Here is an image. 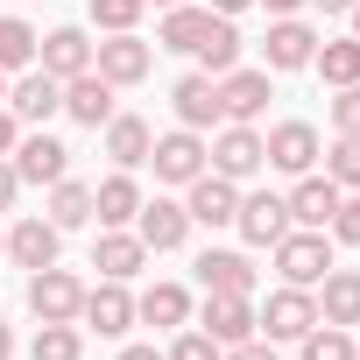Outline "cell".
I'll return each mask as SVG.
<instances>
[{
    "label": "cell",
    "instance_id": "1",
    "mask_svg": "<svg viewBox=\"0 0 360 360\" xmlns=\"http://www.w3.org/2000/svg\"><path fill=\"white\" fill-rule=\"evenodd\" d=\"M325 269H332V233H325V226H290V233L276 240V276H283V283L318 290Z\"/></svg>",
    "mask_w": 360,
    "mask_h": 360
},
{
    "label": "cell",
    "instance_id": "2",
    "mask_svg": "<svg viewBox=\"0 0 360 360\" xmlns=\"http://www.w3.org/2000/svg\"><path fill=\"white\" fill-rule=\"evenodd\" d=\"M205 169H219V176H233V184H248L255 169H269L262 134H255L248 120H219V134L205 141Z\"/></svg>",
    "mask_w": 360,
    "mask_h": 360
},
{
    "label": "cell",
    "instance_id": "3",
    "mask_svg": "<svg viewBox=\"0 0 360 360\" xmlns=\"http://www.w3.org/2000/svg\"><path fill=\"white\" fill-rule=\"evenodd\" d=\"M29 311H36V325H78V311H85V283L71 276V269H36L29 276Z\"/></svg>",
    "mask_w": 360,
    "mask_h": 360
},
{
    "label": "cell",
    "instance_id": "4",
    "mask_svg": "<svg viewBox=\"0 0 360 360\" xmlns=\"http://www.w3.org/2000/svg\"><path fill=\"white\" fill-rule=\"evenodd\" d=\"M311 325H318V297H311V290H297V283H283V290H276V297L255 311V332H262L269 346H283V339H304Z\"/></svg>",
    "mask_w": 360,
    "mask_h": 360
},
{
    "label": "cell",
    "instance_id": "5",
    "mask_svg": "<svg viewBox=\"0 0 360 360\" xmlns=\"http://www.w3.org/2000/svg\"><path fill=\"white\" fill-rule=\"evenodd\" d=\"M262 155H269V169L304 176V169H318L325 141H318V127H311V120H276V127L262 134Z\"/></svg>",
    "mask_w": 360,
    "mask_h": 360
},
{
    "label": "cell",
    "instance_id": "6",
    "mask_svg": "<svg viewBox=\"0 0 360 360\" xmlns=\"http://www.w3.org/2000/svg\"><path fill=\"white\" fill-rule=\"evenodd\" d=\"M318 43H325V36H318L304 15H276L269 36H262V57H269L262 71H304V64L318 57Z\"/></svg>",
    "mask_w": 360,
    "mask_h": 360
},
{
    "label": "cell",
    "instance_id": "7",
    "mask_svg": "<svg viewBox=\"0 0 360 360\" xmlns=\"http://www.w3.org/2000/svg\"><path fill=\"white\" fill-rule=\"evenodd\" d=\"M148 162H155V184H191V176H205V134L169 127V134H155Z\"/></svg>",
    "mask_w": 360,
    "mask_h": 360
},
{
    "label": "cell",
    "instance_id": "8",
    "mask_svg": "<svg viewBox=\"0 0 360 360\" xmlns=\"http://www.w3.org/2000/svg\"><path fill=\"white\" fill-rule=\"evenodd\" d=\"M148 64H155V50H148L134 29H120V36L92 43V71H99L106 85H141V78H148Z\"/></svg>",
    "mask_w": 360,
    "mask_h": 360
},
{
    "label": "cell",
    "instance_id": "9",
    "mask_svg": "<svg viewBox=\"0 0 360 360\" xmlns=\"http://www.w3.org/2000/svg\"><path fill=\"white\" fill-rule=\"evenodd\" d=\"M184 212H191V226H233L240 184H233V176H219V169H205V176H191V184H184Z\"/></svg>",
    "mask_w": 360,
    "mask_h": 360
},
{
    "label": "cell",
    "instance_id": "10",
    "mask_svg": "<svg viewBox=\"0 0 360 360\" xmlns=\"http://www.w3.org/2000/svg\"><path fill=\"white\" fill-rule=\"evenodd\" d=\"M134 233H141V248H148V255H169V248H184V240H191V212L176 205V198H141Z\"/></svg>",
    "mask_w": 360,
    "mask_h": 360
},
{
    "label": "cell",
    "instance_id": "11",
    "mask_svg": "<svg viewBox=\"0 0 360 360\" xmlns=\"http://www.w3.org/2000/svg\"><path fill=\"white\" fill-rule=\"evenodd\" d=\"M8 162H15L22 184H57V176H71V148H64L57 134H22Z\"/></svg>",
    "mask_w": 360,
    "mask_h": 360
},
{
    "label": "cell",
    "instance_id": "12",
    "mask_svg": "<svg viewBox=\"0 0 360 360\" xmlns=\"http://www.w3.org/2000/svg\"><path fill=\"white\" fill-rule=\"evenodd\" d=\"M233 226H240V240H248V248H276V240L290 233V198H276V191H255V198H240Z\"/></svg>",
    "mask_w": 360,
    "mask_h": 360
},
{
    "label": "cell",
    "instance_id": "13",
    "mask_svg": "<svg viewBox=\"0 0 360 360\" xmlns=\"http://www.w3.org/2000/svg\"><path fill=\"white\" fill-rule=\"evenodd\" d=\"M198 283H205V297H255V262L240 248H205L198 255Z\"/></svg>",
    "mask_w": 360,
    "mask_h": 360
},
{
    "label": "cell",
    "instance_id": "14",
    "mask_svg": "<svg viewBox=\"0 0 360 360\" xmlns=\"http://www.w3.org/2000/svg\"><path fill=\"white\" fill-rule=\"evenodd\" d=\"M169 106H176V127H191V134H205V127H219V120H226V113H219V78H205V71L176 78Z\"/></svg>",
    "mask_w": 360,
    "mask_h": 360
},
{
    "label": "cell",
    "instance_id": "15",
    "mask_svg": "<svg viewBox=\"0 0 360 360\" xmlns=\"http://www.w3.org/2000/svg\"><path fill=\"white\" fill-rule=\"evenodd\" d=\"M57 248H64V233H57L43 212L8 226V262H15V269H29V276H36V269H50V262H57Z\"/></svg>",
    "mask_w": 360,
    "mask_h": 360
},
{
    "label": "cell",
    "instance_id": "16",
    "mask_svg": "<svg viewBox=\"0 0 360 360\" xmlns=\"http://www.w3.org/2000/svg\"><path fill=\"white\" fill-rule=\"evenodd\" d=\"M141 262H148V248H141V233H127V226H106V233L92 240V269H99L106 283H134Z\"/></svg>",
    "mask_w": 360,
    "mask_h": 360
},
{
    "label": "cell",
    "instance_id": "17",
    "mask_svg": "<svg viewBox=\"0 0 360 360\" xmlns=\"http://www.w3.org/2000/svg\"><path fill=\"white\" fill-rule=\"evenodd\" d=\"M219 113L255 127V120L269 113V71H240V64H233V71L219 78Z\"/></svg>",
    "mask_w": 360,
    "mask_h": 360
},
{
    "label": "cell",
    "instance_id": "18",
    "mask_svg": "<svg viewBox=\"0 0 360 360\" xmlns=\"http://www.w3.org/2000/svg\"><path fill=\"white\" fill-rule=\"evenodd\" d=\"M113 92H120V85H106L99 71H78V78H64V113H71L78 127H106V120H113Z\"/></svg>",
    "mask_w": 360,
    "mask_h": 360
},
{
    "label": "cell",
    "instance_id": "19",
    "mask_svg": "<svg viewBox=\"0 0 360 360\" xmlns=\"http://www.w3.org/2000/svg\"><path fill=\"white\" fill-rule=\"evenodd\" d=\"M78 325H92L99 339H120V332L134 325V297H127V283H99V290H85Z\"/></svg>",
    "mask_w": 360,
    "mask_h": 360
},
{
    "label": "cell",
    "instance_id": "20",
    "mask_svg": "<svg viewBox=\"0 0 360 360\" xmlns=\"http://www.w3.org/2000/svg\"><path fill=\"white\" fill-rule=\"evenodd\" d=\"M36 64L64 85V78H78V71H92V43H85V29H50L43 43H36Z\"/></svg>",
    "mask_w": 360,
    "mask_h": 360
},
{
    "label": "cell",
    "instance_id": "21",
    "mask_svg": "<svg viewBox=\"0 0 360 360\" xmlns=\"http://www.w3.org/2000/svg\"><path fill=\"white\" fill-rule=\"evenodd\" d=\"M8 113H15V120H50V113H64V85H57L50 71H22V78L8 85Z\"/></svg>",
    "mask_w": 360,
    "mask_h": 360
},
{
    "label": "cell",
    "instance_id": "22",
    "mask_svg": "<svg viewBox=\"0 0 360 360\" xmlns=\"http://www.w3.org/2000/svg\"><path fill=\"white\" fill-rule=\"evenodd\" d=\"M311 297H318V318L325 325H346V332L360 325V269H325V283Z\"/></svg>",
    "mask_w": 360,
    "mask_h": 360
},
{
    "label": "cell",
    "instance_id": "23",
    "mask_svg": "<svg viewBox=\"0 0 360 360\" xmlns=\"http://www.w3.org/2000/svg\"><path fill=\"white\" fill-rule=\"evenodd\" d=\"M339 184H332V176H318V169H304L297 176V191H290V226H325L332 212H339Z\"/></svg>",
    "mask_w": 360,
    "mask_h": 360
},
{
    "label": "cell",
    "instance_id": "24",
    "mask_svg": "<svg viewBox=\"0 0 360 360\" xmlns=\"http://www.w3.org/2000/svg\"><path fill=\"white\" fill-rule=\"evenodd\" d=\"M198 325H205L219 346H240V339H255V297H205Z\"/></svg>",
    "mask_w": 360,
    "mask_h": 360
},
{
    "label": "cell",
    "instance_id": "25",
    "mask_svg": "<svg viewBox=\"0 0 360 360\" xmlns=\"http://www.w3.org/2000/svg\"><path fill=\"white\" fill-rule=\"evenodd\" d=\"M134 212H141V184L127 169H113L106 184H92V219L99 226H134Z\"/></svg>",
    "mask_w": 360,
    "mask_h": 360
},
{
    "label": "cell",
    "instance_id": "26",
    "mask_svg": "<svg viewBox=\"0 0 360 360\" xmlns=\"http://www.w3.org/2000/svg\"><path fill=\"white\" fill-rule=\"evenodd\" d=\"M148 148H155V127H148L141 113H113V120H106V155H113L120 169H141Z\"/></svg>",
    "mask_w": 360,
    "mask_h": 360
},
{
    "label": "cell",
    "instance_id": "27",
    "mask_svg": "<svg viewBox=\"0 0 360 360\" xmlns=\"http://www.w3.org/2000/svg\"><path fill=\"white\" fill-rule=\"evenodd\" d=\"M134 318H141V325H162V332L191 325V290H184V283H155V290L134 297Z\"/></svg>",
    "mask_w": 360,
    "mask_h": 360
},
{
    "label": "cell",
    "instance_id": "28",
    "mask_svg": "<svg viewBox=\"0 0 360 360\" xmlns=\"http://www.w3.org/2000/svg\"><path fill=\"white\" fill-rule=\"evenodd\" d=\"M205 29H212V8H191V0H184V8H162V29H155V50H198L205 43Z\"/></svg>",
    "mask_w": 360,
    "mask_h": 360
},
{
    "label": "cell",
    "instance_id": "29",
    "mask_svg": "<svg viewBox=\"0 0 360 360\" xmlns=\"http://www.w3.org/2000/svg\"><path fill=\"white\" fill-rule=\"evenodd\" d=\"M191 57H198L205 78H226V71L240 64V29H233V15H212V29H205V43H198Z\"/></svg>",
    "mask_w": 360,
    "mask_h": 360
},
{
    "label": "cell",
    "instance_id": "30",
    "mask_svg": "<svg viewBox=\"0 0 360 360\" xmlns=\"http://www.w3.org/2000/svg\"><path fill=\"white\" fill-rule=\"evenodd\" d=\"M50 226H57V233L92 226V184H78V176H57V184H50Z\"/></svg>",
    "mask_w": 360,
    "mask_h": 360
},
{
    "label": "cell",
    "instance_id": "31",
    "mask_svg": "<svg viewBox=\"0 0 360 360\" xmlns=\"http://www.w3.org/2000/svg\"><path fill=\"white\" fill-rule=\"evenodd\" d=\"M318 78L339 92V85H360V36H339V43H318Z\"/></svg>",
    "mask_w": 360,
    "mask_h": 360
},
{
    "label": "cell",
    "instance_id": "32",
    "mask_svg": "<svg viewBox=\"0 0 360 360\" xmlns=\"http://www.w3.org/2000/svg\"><path fill=\"white\" fill-rule=\"evenodd\" d=\"M36 43H43V36H36L22 15H0V71H29V64H36Z\"/></svg>",
    "mask_w": 360,
    "mask_h": 360
},
{
    "label": "cell",
    "instance_id": "33",
    "mask_svg": "<svg viewBox=\"0 0 360 360\" xmlns=\"http://www.w3.org/2000/svg\"><path fill=\"white\" fill-rule=\"evenodd\" d=\"M29 360H85V332L78 325H36Z\"/></svg>",
    "mask_w": 360,
    "mask_h": 360
},
{
    "label": "cell",
    "instance_id": "34",
    "mask_svg": "<svg viewBox=\"0 0 360 360\" xmlns=\"http://www.w3.org/2000/svg\"><path fill=\"white\" fill-rule=\"evenodd\" d=\"M297 346H304V360H353V332H346V325H325V318H318Z\"/></svg>",
    "mask_w": 360,
    "mask_h": 360
},
{
    "label": "cell",
    "instance_id": "35",
    "mask_svg": "<svg viewBox=\"0 0 360 360\" xmlns=\"http://www.w3.org/2000/svg\"><path fill=\"white\" fill-rule=\"evenodd\" d=\"M325 176H332L339 191H360V134H339L325 148Z\"/></svg>",
    "mask_w": 360,
    "mask_h": 360
},
{
    "label": "cell",
    "instance_id": "36",
    "mask_svg": "<svg viewBox=\"0 0 360 360\" xmlns=\"http://www.w3.org/2000/svg\"><path fill=\"white\" fill-rule=\"evenodd\" d=\"M219 353H226V346H219L205 325H176V339H169L162 360H219Z\"/></svg>",
    "mask_w": 360,
    "mask_h": 360
},
{
    "label": "cell",
    "instance_id": "37",
    "mask_svg": "<svg viewBox=\"0 0 360 360\" xmlns=\"http://www.w3.org/2000/svg\"><path fill=\"white\" fill-rule=\"evenodd\" d=\"M141 8H148V0H92V22H99L106 36H120V29L141 22Z\"/></svg>",
    "mask_w": 360,
    "mask_h": 360
},
{
    "label": "cell",
    "instance_id": "38",
    "mask_svg": "<svg viewBox=\"0 0 360 360\" xmlns=\"http://www.w3.org/2000/svg\"><path fill=\"white\" fill-rule=\"evenodd\" d=\"M325 233H332L339 248H360V191H346V198H339V212L325 219Z\"/></svg>",
    "mask_w": 360,
    "mask_h": 360
},
{
    "label": "cell",
    "instance_id": "39",
    "mask_svg": "<svg viewBox=\"0 0 360 360\" xmlns=\"http://www.w3.org/2000/svg\"><path fill=\"white\" fill-rule=\"evenodd\" d=\"M332 127H339V134H360V85H339V99H332Z\"/></svg>",
    "mask_w": 360,
    "mask_h": 360
},
{
    "label": "cell",
    "instance_id": "40",
    "mask_svg": "<svg viewBox=\"0 0 360 360\" xmlns=\"http://www.w3.org/2000/svg\"><path fill=\"white\" fill-rule=\"evenodd\" d=\"M219 360H276V346H269V339L255 332V339H240V346H226Z\"/></svg>",
    "mask_w": 360,
    "mask_h": 360
},
{
    "label": "cell",
    "instance_id": "41",
    "mask_svg": "<svg viewBox=\"0 0 360 360\" xmlns=\"http://www.w3.org/2000/svg\"><path fill=\"white\" fill-rule=\"evenodd\" d=\"M15 191H22V176H15V162H8V155H0V212L15 205Z\"/></svg>",
    "mask_w": 360,
    "mask_h": 360
},
{
    "label": "cell",
    "instance_id": "42",
    "mask_svg": "<svg viewBox=\"0 0 360 360\" xmlns=\"http://www.w3.org/2000/svg\"><path fill=\"white\" fill-rule=\"evenodd\" d=\"M15 141H22V120H15L8 106H0V155H15Z\"/></svg>",
    "mask_w": 360,
    "mask_h": 360
},
{
    "label": "cell",
    "instance_id": "43",
    "mask_svg": "<svg viewBox=\"0 0 360 360\" xmlns=\"http://www.w3.org/2000/svg\"><path fill=\"white\" fill-rule=\"evenodd\" d=\"M269 15H297V8H311V0H262Z\"/></svg>",
    "mask_w": 360,
    "mask_h": 360
},
{
    "label": "cell",
    "instance_id": "44",
    "mask_svg": "<svg viewBox=\"0 0 360 360\" xmlns=\"http://www.w3.org/2000/svg\"><path fill=\"white\" fill-rule=\"evenodd\" d=\"M212 15H240V8H255V0H205Z\"/></svg>",
    "mask_w": 360,
    "mask_h": 360
},
{
    "label": "cell",
    "instance_id": "45",
    "mask_svg": "<svg viewBox=\"0 0 360 360\" xmlns=\"http://www.w3.org/2000/svg\"><path fill=\"white\" fill-rule=\"evenodd\" d=\"M120 360H162V353H155V346H127Z\"/></svg>",
    "mask_w": 360,
    "mask_h": 360
},
{
    "label": "cell",
    "instance_id": "46",
    "mask_svg": "<svg viewBox=\"0 0 360 360\" xmlns=\"http://www.w3.org/2000/svg\"><path fill=\"white\" fill-rule=\"evenodd\" d=\"M311 8H325V15H346V8H353V0H311Z\"/></svg>",
    "mask_w": 360,
    "mask_h": 360
},
{
    "label": "cell",
    "instance_id": "47",
    "mask_svg": "<svg viewBox=\"0 0 360 360\" xmlns=\"http://www.w3.org/2000/svg\"><path fill=\"white\" fill-rule=\"evenodd\" d=\"M0 360H15V332L8 325H0Z\"/></svg>",
    "mask_w": 360,
    "mask_h": 360
},
{
    "label": "cell",
    "instance_id": "48",
    "mask_svg": "<svg viewBox=\"0 0 360 360\" xmlns=\"http://www.w3.org/2000/svg\"><path fill=\"white\" fill-rule=\"evenodd\" d=\"M346 15H353V36H360V0H353V8H346Z\"/></svg>",
    "mask_w": 360,
    "mask_h": 360
},
{
    "label": "cell",
    "instance_id": "49",
    "mask_svg": "<svg viewBox=\"0 0 360 360\" xmlns=\"http://www.w3.org/2000/svg\"><path fill=\"white\" fill-rule=\"evenodd\" d=\"M148 8H184V0H148Z\"/></svg>",
    "mask_w": 360,
    "mask_h": 360
},
{
    "label": "cell",
    "instance_id": "50",
    "mask_svg": "<svg viewBox=\"0 0 360 360\" xmlns=\"http://www.w3.org/2000/svg\"><path fill=\"white\" fill-rule=\"evenodd\" d=\"M0 106H8V71H0Z\"/></svg>",
    "mask_w": 360,
    "mask_h": 360
},
{
    "label": "cell",
    "instance_id": "51",
    "mask_svg": "<svg viewBox=\"0 0 360 360\" xmlns=\"http://www.w3.org/2000/svg\"><path fill=\"white\" fill-rule=\"evenodd\" d=\"M0 255H8V233H0Z\"/></svg>",
    "mask_w": 360,
    "mask_h": 360
},
{
    "label": "cell",
    "instance_id": "52",
    "mask_svg": "<svg viewBox=\"0 0 360 360\" xmlns=\"http://www.w3.org/2000/svg\"><path fill=\"white\" fill-rule=\"evenodd\" d=\"M353 360H360V339H353Z\"/></svg>",
    "mask_w": 360,
    "mask_h": 360
}]
</instances>
